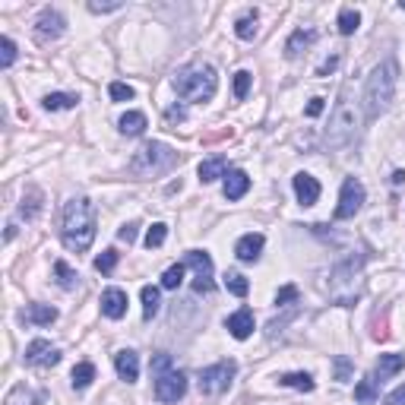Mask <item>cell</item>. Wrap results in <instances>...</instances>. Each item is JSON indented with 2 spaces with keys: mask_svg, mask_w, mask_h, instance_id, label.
<instances>
[{
  "mask_svg": "<svg viewBox=\"0 0 405 405\" xmlns=\"http://www.w3.org/2000/svg\"><path fill=\"white\" fill-rule=\"evenodd\" d=\"M165 238H168V225H165V221H155V225L146 231V247H149V250H155V247L165 244Z\"/></svg>",
  "mask_w": 405,
  "mask_h": 405,
  "instance_id": "836d02e7",
  "label": "cell"
},
{
  "mask_svg": "<svg viewBox=\"0 0 405 405\" xmlns=\"http://www.w3.org/2000/svg\"><path fill=\"white\" fill-rule=\"evenodd\" d=\"M41 105H44V111H70V108L79 105V95H73V92H48L41 98Z\"/></svg>",
  "mask_w": 405,
  "mask_h": 405,
  "instance_id": "44dd1931",
  "label": "cell"
},
{
  "mask_svg": "<svg viewBox=\"0 0 405 405\" xmlns=\"http://www.w3.org/2000/svg\"><path fill=\"white\" fill-rule=\"evenodd\" d=\"M117 259H120V253L114 250V247H108V250L101 253V257H95V269H98V272H105V276H108V272H114V266H117Z\"/></svg>",
  "mask_w": 405,
  "mask_h": 405,
  "instance_id": "d590c367",
  "label": "cell"
},
{
  "mask_svg": "<svg viewBox=\"0 0 405 405\" xmlns=\"http://www.w3.org/2000/svg\"><path fill=\"white\" fill-rule=\"evenodd\" d=\"M108 95H111L114 101H130L133 95V86H127V82H111V86H108Z\"/></svg>",
  "mask_w": 405,
  "mask_h": 405,
  "instance_id": "f35d334b",
  "label": "cell"
},
{
  "mask_svg": "<svg viewBox=\"0 0 405 405\" xmlns=\"http://www.w3.org/2000/svg\"><path fill=\"white\" fill-rule=\"evenodd\" d=\"M333 364H335V380H339V383H345V380L352 377L354 364L345 358V354H335V361H333Z\"/></svg>",
  "mask_w": 405,
  "mask_h": 405,
  "instance_id": "ab89813d",
  "label": "cell"
},
{
  "mask_svg": "<svg viewBox=\"0 0 405 405\" xmlns=\"http://www.w3.org/2000/svg\"><path fill=\"white\" fill-rule=\"evenodd\" d=\"M367 193H364V184L358 177H345L342 181V190H339V206H335V219H354L364 206Z\"/></svg>",
  "mask_w": 405,
  "mask_h": 405,
  "instance_id": "ba28073f",
  "label": "cell"
},
{
  "mask_svg": "<svg viewBox=\"0 0 405 405\" xmlns=\"http://www.w3.org/2000/svg\"><path fill=\"white\" fill-rule=\"evenodd\" d=\"M152 371H155V377H162V373H168V371H174V367H171V354H155V358H152Z\"/></svg>",
  "mask_w": 405,
  "mask_h": 405,
  "instance_id": "7bdbcfd3",
  "label": "cell"
},
{
  "mask_svg": "<svg viewBox=\"0 0 405 405\" xmlns=\"http://www.w3.org/2000/svg\"><path fill=\"white\" fill-rule=\"evenodd\" d=\"M358 108H354L352 95H348V86L339 92V101H335V111L333 117H329V127H326V146L329 149H345L348 143H354V136H358Z\"/></svg>",
  "mask_w": 405,
  "mask_h": 405,
  "instance_id": "3957f363",
  "label": "cell"
},
{
  "mask_svg": "<svg viewBox=\"0 0 405 405\" xmlns=\"http://www.w3.org/2000/svg\"><path fill=\"white\" fill-rule=\"evenodd\" d=\"M314 41H316V32L314 29H295L288 35V41H285V57H297L304 48H310Z\"/></svg>",
  "mask_w": 405,
  "mask_h": 405,
  "instance_id": "ffe728a7",
  "label": "cell"
},
{
  "mask_svg": "<svg viewBox=\"0 0 405 405\" xmlns=\"http://www.w3.org/2000/svg\"><path fill=\"white\" fill-rule=\"evenodd\" d=\"M63 29H67V19H63L60 10H41L35 19V35L41 38V41H54V38L63 35Z\"/></svg>",
  "mask_w": 405,
  "mask_h": 405,
  "instance_id": "30bf717a",
  "label": "cell"
},
{
  "mask_svg": "<svg viewBox=\"0 0 405 405\" xmlns=\"http://www.w3.org/2000/svg\"><path fill=\"white\" fill-rule=\"evenodd\" d=\"M335 67H339V57H329V60H326V63H323V67H320V76H326L329 70H335Z\"/></svg>",
  "mask_w": 405,
  "mask_h": 405,
  "instance_id": "c3c4849f",
  "label": "cell"
},
{
  "mask_svg": "<svg viewBox=\"0 0 405 405\" xmlns=\"http://www.w3.org/2000/svg\"><path fill=\"white\" fill-rule=\"evenodd\" d=\"M181 263L190 266V269L196 272V278H193V291H196V295H212V288H215V278H212L215 266H212V257H209L206 250H187V257H184Z\"/></svg>",
  "mask_w": 405,
  "mask_h": 405,
  "instance_id": "52a82bcc",
  "label": "cell"
},
{
  "mask_svg": "<svg viewBox=\"0 0 405 405\" xmlns=\"http://www.w3.org/2000/svg\"><path fill=\"white\" fill-rule=\"evenodd\" d=\"M29 390H25V386L22 383H19V386H13V390L10 392H6V399H4V405H29Z\"/></svg>",
  "mask_w": 405,
  "mask_h": 405,
  "instance_id": "74e56055",
  "label": "cell"
},
{
  "mask_svg": "<svg viewBox=\"0 0 405 405\" xmlns=\"http://www.w3.org/2000/svg\"><path fill=\"white\" fill-rule=\"evenodd\" d=\"M136 231H139V221H127V225L117 228V240H124V244H133V240H136Z\"/></svg>",
  "mask_w": 405,
  "mask_h": 405,
  "instance_id": "b9f144b4",
  "label": "cell"
},
{
  "mask_svg": "<svg viewBox=\"0 0 405 405\" xmlns=\"http://www.w3.org/2000/svg\"><path fill=\"white\" fill-rule=\"evenodd\" d=\"M57 361H60V352H57L48 339H32L29 345H25V364H32V367H54Z\"/></svg>",
  "mask_w": 405,
  "mask_h": 405,
  "instance_id": "8fae6325",
  "label": "cell"
},
{
  "mask_svg": "<svg viewBox=\"0 0 405 405\" xmlns=\"http://www.w3.org/2000/svg\"><path fill=\"white\" fill-rule=\"evenodd\" d=\"M187 396V377L181 371H168L155 377V399L158 402H181Z\"/></svg>",
  "mask_w": 405,
  "mask_h": 405,
  "instance_id": "9c48e42d",
  "label": "cell"
},
{
  "mask_svg": "<svg viewBox=\"0 0 405 405\" xmlns=\"http://www.w3.org/2000/svg\"><path fill=\"white\" fill-rule=\"evenodd\" d=\"M263 244H266L263 234H259V231H250V234H244V238L234 244V257H238L240 263H257L259 253H263Z\"/></svg>",
  "mask_w": 405,
  "mask_h": 405,
  "instance_id": "4fadbf2b",
  "label": "cell"
},
{
  "mask_svg": "<svg viewBox=\"0 0 405 405\" xmlns=\"http://www.w3.org/2000/svg\"><path fill=\"white\" fill-rule=\"evenodd\" d=\"M234 373H238V364H234L231 358H228V361H215V364H209V367H202V371H200L196 386H200L202 396H221V392L231 386Z\"/></svg>",
  "mask_w": 405,
  "mask_h": 405,
  "instance_id": "8992f818",
  "label": "cell"
},
{
  "mask_svg": "<svg viewBox=\"0 0 405 405\" xmlns=\"http://www.w3.org/2000/svg\"><path fill=\"white\" fill-rule=\"evenodd\" d=\"M323 108H326V101H323L320 95H314V98L307 101V108H304V114H307V117H320Z\"/></svg>",
  "mask_w": 405,
  "mask_h": 405,
  "instance_id": "ee69618b",
  "label": "cell"
},
{
  "mask_svg": "<svg viewBox=\"0 0 405 405\" xmlns=\"http://www.w3.org/2000/svg\"><path fill=\"white\" fill-rule=\"evenodd\" d=\"M396 76H399V67L392 57L380 60L377 67L371 70L364 82V114L367 120H377L380 114H386V108L392 105V95H396Z\"/></svg>",
  "mask_w": 405,
  "mask_h": 405,
  "instance_id": "7a4b0ae2",
  "label": "cell"
},
{
  "mask_svg": "<svg viewBox=\"0 0 405 405\" xmlns=\"http://www.w3.org/2000/svg\"><path fill=\"white\" fill-rule=\"evenodd\" d=\"M174 165H177V152L171 149L168 143L152 139V143H146L143 149L130 158V174L133 177H152V174H165V171H171Z\"/></svg>",
  "mask_w": 405,
  "mask_h": 405,
  "instance_id": "5b68a950",
  "label": "cell"
},
{
  "mask_svg": "<svg viewBox=\"0 0 405 405\" xmlns=\"http://www.w3.org/2000/svg\"><path fill=\"white\" fill-rule=\"evenodd\" d=\"M89 10H92V13H114V10H120V4H95V0H92Z\"/></svg>",
  "mask_w": 405,
  "mask_h": 405,
  "instance_id": "7dc6e473",
  "label": "cell"
},
{
  "mask_svg": "<svg viewBox=\"0 0 405 405\" xmlns=\"http://www.w3.org/2000/svg\"><path fill=\"white\" fill-rule=\"evenodd\" d=\"M234 35L244 38V41H250L253 35H257V10L244 13V16H238V22H234Z\"/></svg>",
  "mask_w": 405,
  "mask_h": 405,
  "instance_id": "4316f807",
  "label": "cell"
},
{
  "mask_svg": "<svg viewBox=\"0 0 405 405\" xmlns=\"http://www.w3.org/2000/svg\"><path fill=\"white\" fill-rule=\"evenodd\" d=\"M120 133H127V136H139V133H146V127H149V120H146L143 111H127L124 117L117 120Z\"/></svg>",
  "mask_w": 405,
  "mask_h": 405,
  "instance_id": "603a6c76",
  "label": "cell"
},
{
  "mask_svg": "<svg viewBox=\"0 0 405 405\" xmlns=\"http://www.w3.org/2000/svg\"><path fill=\"white\" fill-rule=\"evenodd\" d=\"M215 89H219V76H215V70L209 67V63H196V67H187V70H181V73L174 76L177 98L190 101V105H196V101H209L215 95Z\"/></svg>",
  "mask_w": 405,
  "mask_h": 405,
  "instance_id": "277c9868",
  "label": "cell"
},
{
  "mask_svg": "<svg viewBox=\"0 0 405 405\" xmlns=\"http://www.w3.org/2000/svg\"><path fill=\"white\" fill-rule=\"evenodd\" d=\"M225 329L234 335V339H250V333H253V310L250 307L234 310V314L225 320Z\"/></svg>",
  "mask_w": 405,
  "mask_h": 405,
  "instance_id": "2e32d148",
  "label": "cell"
},
{
  "mask_svg": "<svg viewBox=\"0 0 405 405\" xmlns=\"http://www.w3.org/2000/svg\"><path fill=\"white\" fill-rule=\"evenodd\" d=\"M70 377H73V390H86V386L95 380V364L79 361V364L73 367V373H70Z\"/></svg>",
  "mask_w": 405,
  "mask_h": 405,
  "instance_id": "f1b7e54d",
  "label": "cell"
},
{
  "mask_svg": "<svg viewBox=\"0 0 405 405\" xmlns=\"http://www.w3.org/2000/svg\"><path fill=\"white\" fill-rule=\"evenodd\" d=\"M127 291L124 288H105L101 291V314L108 316V320H120V316L127 314Z\"/></svg>",
  "mask_w": 405,
  "mask_h": 405,
  "instance_id": "5bb4252c",
  "label": "cell"
},
{
  "mask_svg": "<svg viewBox=\"0 0 405 405\" xmlns=\"http://www.w3.org/2000/svg\"><path fill=\"white\" fill-rule=\"evenodd\" d=\"M41 190L38 187H25V193H22V202H19V215H22L25 221H32L38 212H41Z\"/></svg>",
  "mask_w": 405,
  "mask_h": 405,
  "instance_id": "7402d4cb",
  "label": "cell"
},
{
  "mask_svg": "<svg viewBox=\"0 0 405 405\" xmlns=\"http://www.w3.org/2000/svg\"><path fill=\"white\" fill-rule=\"evenodd\" d=\"M297 301V285H282V288L276 291V304L278 307H288V304Z\"/></svg>",
  "mask_w": 405,
  "mask_h": 405,
  "instance_id": "60d3db41",
  "label": "cell"
},
{
  "mask_svg": "<svg viewBox=\"0 0 405 405\" xmlns=\"http://www.w3.org/2000/svg\"><path fill=\"white\" fill-rule=\"evenodd\" d=\"M250 82H253V73L250 70H238L234 73V98H247V92H250Z\"/></svg>",
  "mask_w": 405,
  "mask_h": 405,
  "instance_id": "e575fe53",
  "label": "cell"
},
{
  "mask_svg": "<svg viewBox=\"0 0 405 405\" xmlns=\"http://www.w3.org/2000/svg\"><path fill=\"white\" fill-rule=\"evenodd\" d=\"M95 228H98V215H95L92 200L86 196H73L63 206V219H60V240L67 250H89L95 240Z\"/></svg>",
  "mask_w": 405,
  "mask_h": 405,
  "instance_id": "6da1fadb",
  "label": "cell"
},
{
  "mask_svg": "<svg viewBox=\"0 0 405 405\" xmlns=\"http://www.w3.org/2000/svg\"><path fill=\"white\" fill-rule=\"evenodd\" d=\"M392 184H405V171H396V174H392Z\"/></svg>",
  "mask_w": 405,
  "mask_h": 405,
  "instance_id": "681fc988",
  "label": "cell"
},
{
  "mask_svg": "<svg viewBox=\"0 0 405 405\" xmlns=\"http://www.w3.org/2000/svg\"><path fill=\"white\" fill-rule=\"evenodd\" d=\"M291 184H295V196L301 206H314L316 200H320V181H316L314 174H307V171H297L295 177H291Z\"/></svg>",
  "mask_w": 405,
  "mask_h": 405,
  "instance_id": "7c38bea8",
  "label": "cell"
},
{
  "mask_svg": "<svg viewBox=\"0 0 405 405\" xmlns=\"http://www.w3.org/2000/svg\"><path fill=\"white\" fill-rule=\"evenodd\" d=\"M165 117H168V124H181V120L187 117V111H184L181 105H171L168 111H165Z\"/></svg>",
  "mask_w": 405,
  "mask_h": 405,
  "instance_id": "bcb514c9",
  "label": "cell"
},
{
  "mask_svg": "<svg viewBox=\"0 0 405 405\" xmlns=\"http://www.w3.org/2000/svg\"><path fill=\"white\" fill-rule=\"evenodd\" d=\"M184 269H187L184 263L168 266V269H165V276H162V288H168V291H177V288H181V282H184Z\"/></svg>",
  "mask_w": 405,
  "mask_h": 405,
  "instance_id": "4dcf8cb0",
  "label": "cell"
},
{
  "mask_svg": "<svg viewBox=\"0 0 405 405\" xmlns=\"http://www.w3.org/2000/svg\"><path fill=\"white\" fill-rule=\"evenodd\" d=\"M354 399L358 402H377V380L373 377H364L358 386H354Z\"/></svg>",
  "mask_w": 405,
  "mask_h": 405,
  "instance_id": "d6a6232c",
  "label": "cell"
},
{
  "mask_svg": "<svg viewBox=\"0 0 405 405\" xmlns=\"http://www.w3.org/2000/svg\"><path fill=\"white\" fill-rule=\"evenodd\" d=\"M13 60H16V41H13L10 35L0 38V67H13Z\"/></svg>",
  "mask_w": 405,
  "mask_h": 405,
  "instance_id": "8d00e7d4",
  "label": "cell"
},
{
  "mask_svg": "<svg viewBox=\"0 0 405 405\" xmlns=\"http://www.w3.org/2000/svg\"><path fill=\"white\" fill-rule=\"evenodd\" d=\"M225 288L231 291L234 297H247V291H250V282H247L240 272H225Z\"/></svg>",
  "mask_w": 405,
  "mask_h": 405,
  "instance_id": "f546056e",
  "label": "cell"
},
{
  "mask_svg": "<svg viewBox=\"0 0 405 405\" xmlns=\"http://www.w3.org/2000/svg\"><path fill=\"white\" fill-rule=\"evenodd\" d=\"M405 367V352H390V354H380L377 361V371H373V380L377 383H383V380H390L392 373H399Z\"/></svg>",
  "mask_w": 405,
  "mask_h": 405,
  "instance_id": "e0dca14e",
  "label": "cell"
},
{
  "mask_svg": "<svg viewBox=\"0 0 405 405\" xmlns=\"http://www.w3.org/2000/svg\"><path fill=\"white\" fill-rule=\"evenodd\" d=\"M25 320L35 323V326H51V323L57 320V310L51 307V304H29V310H25Z\"/></svg>",
  "mask_w": 405,
  "mask_h": 405,
  "instance_id": "cb8c5ba5",
  "label": "cell"
},
{
  "mask_svg": "<svg viewBox=\"0 0 405 405\" xmlns=\"http://www.w3.org/2000/svg\"><path fill=\"white\" fill-rule=\"evenodd\" d=\"M278 383L282 386H291V390H301V392H314V377L310 373H304V371H291V373H282L278 377Z\"/></svg>",
  "mask_w": 405,
  "mask_h": 405,
  "instance_id": "d4e9b609",
  "label": "cell"
},
{
  "mask_svg": "<svg viewBox=\"0 0 405 405\" xmlns=\"http://www.w3.org/2000/svg\"><path fill=\"white\" fill-rule=\"evenodd\" d=\"M114 371H117V377L124 380V383H136V377H139V358H136V352L124 348V352L114 354Z\"/></svg>",
  "mask_w": 405,
  "mask_h": 405,
  "instance_id": "9a60e30c",
  "label": "cell"
},
{
  "mask_svg": "<svg viewBox=\"0 0 405 405\" xmlns=\"http://www.w3.org/2000/svg\"><path fill=\"white\" fill-rule=\"evenodd\" d=\"M225 200H240V196L247 193V190H250V177H247V171H228L225 174Z\"/></svg>",
  "mask_w": 405,
  "mask_h": 405,
  "instance_id": "d6986e66",
  "label": "cell"
},
{
  "mask_svg": "<svg viewBox=\"0 0 405 405\" xmlns=\"http://www.w3.org/2000/svg\"><path fill=\"white\" fill-rule=\"evenodd\" d=\"M54 276H57V285H60V288H76V282H79V276H76L63 259H57V263H54Z\"/></svg>",
  "mask_w": 405,
  "mask_h": 405,
  "instance_id": "1f68e13d",
  "label": "cell"
},
{
  "mask_svg": "<svg viewBox=\"0 0 405 405\" xmlns=\"http://www.w3.org/2000/svg\"><path fill=\"white\" fill-rule=\"evenodd\" d=\"M335 25H339L342 35H354L361 25V16L358 10H352V6H345V10H339V19H335Z\"/></svg>",
  "mask_w": 405,
  "mask_h": 405,
  "instance_id": "83f0119b",
  "label": "cell"
},
{
  "mask_svg": "<svg viewBox=\"0 0 405 405\" xmlns=\"http://www.w3.org/2000/svg\"><path fill=\"white\" fill-rule=\"evenodd\" d=\"M383 405H405V383H402V386H396V390H392L390 396L383 399Z\"/></svg>",
  "mask_w": 405,
  "mask_h": 405,
  "instance_id": "f6af8a7d",
  "label": "cell"
},
{
  "mask_svg": "<svg viewBox=\"0 0 405 405\" xmlns=\"http://www.w3.org/2000/svg\"><path fill=\"white\" fill-rule=\"evenodd\" d=\"M196 174H200V184H212V181H219V177H225V174H228V158H225V155H212V158H206V162H200Z\"/></svg>",
  "mask_w": 405,
  "mask_h": 405,
  "instance_id": "ac0fdd59",
  "label": "cell"
},
{
  "mask_svg": "<svg viewBox=\"0 0 405 405\" xmlns=\"http://www.w3.org/2000/svg\"><path fill=\"white\" fill-rule=\"evenodd\" d=\"M158 307H162V291L155 285H143V316L152 320L158 314Z\"/></svg>",
  "mask_w": 405,
  "mask_h": 405,
  "instance_id": "484cf974",
  "label": "cell"
}]
</instances>
